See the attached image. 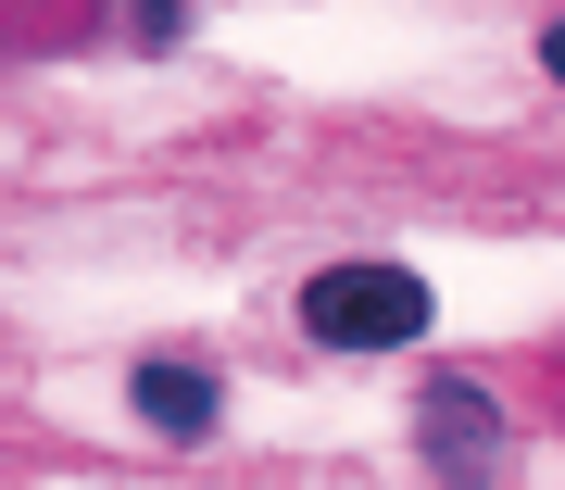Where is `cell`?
I'll return each instance as SVG.
<instances>
[{
    "instance_id": "cell-3",
    "label": "cell",
    "mask_w": 565,
    "mask_h": 490,
    "mask_svg": "<svg viewBox=\"0 0 565 490\" xmlns=\"http://www.w3.org/2000/svg\"><path fill=\"white\" fill-rule=\"evenodd\" d=\"M214 403H226L214 365H177V352H151V365H139V415H151L163 440H214Z\"/></svg>"
},
{
    "instance_id": "cell-2",
    "label": "cell",
    "mask_w": 565,
    "mask_h": 490,
    "mask_svg": "<svg viewBox=\"0 0 565 490\" xmlns=\"http://www.w3.org/2000/svg\"><path fill=\"white\" fill-rule=\"evenodd\" d=\"M490 452H503V428H490L478 377H440V390H427V466H440V478H490Z\"/></svg>"
},
{
    "instance_id": "cell-1",
    "label": "cell",
    "mask_w": 565,
    "mask_h": 490,
    "mask_svg": "<svg viewBox=\"0 0 565 490\" xmlns=\"http://www.w3.org/2000/svg\"><path fill=\"white\" fill-rule=\"evenodd\" d=\"M302 327L327 352H403V340H427V277H403V265H327L302 289Z\"/></svg>"
},
{
    "instance_id": "cell-4",
    "label": "cell",
    "mask_w": 565,
    "mask_h": 490,
    "mask_svg": "<svg viewBox=\"0 0 565 490\" xmlns=\"http://www.w3.org/2000/svg\"><path fill=\"white\" fill-rule=\"evenodd\" d=\"M541 76H553V88H565V25H553V39H541Z\"/></svg>"
}]
</instances>
